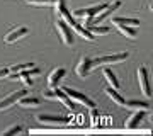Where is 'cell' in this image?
Wrapping results in <instances>:
<instances>
[{"instance_id": "6da1fadb", "label": "cell", "mask_w": 153, "mask_h": 136, "mask_svg": "<svg viewBox=\"0 0 153 136\" xmlns=\"http://www.w3.org/2000/svg\"><path fill=\"white\" fill-rule=\"evenodd\" d=\"M128 58V53H112V54H105V56H99L95 60H92V66L99 65H114V63H121Z\"/></svg>"}, {"instance_id": "7a4b0ae2", "label": "cell", "mask_w": 153, "mask_h": 136, "mask_svg": "<svg viewBox=\"0 0 153 136\" xmlns=\"http://www.w3.org/2000/svg\"><path fill=\"white\" fill-rule=\"evenodd\" d=\"M119 7H121V2H119V0H114L112 4H107V5H105L104 9H102V10L97 12V14H95V16L92 17V26H94V24H99V22H102V21L105 19V17L111 16L112 12H116L117 9H119Z\"/></svg>"}, {"instance_id": "3957f363", "label": "cell", "mask_w": 153, "mask_h": 136, "mask_svg": "<svg viewBox=\"0 0 153 136\" xmlns=\"http://www.w3.org/2000/svg\"><path fill=\"white\" fill-rule=\"evenodd\" d=\"M61 90H63L71 100H75V102H78V104H83V106H87V107H95V102H94L92 99H88L87 95H83V94L76 92V90H73V88H68V87L61 88Z\"/></svg>"}, {"instance_id": "277c9868", "label": "cell", "mask_w": 153, "mask_h": 136, "mask_svg": "<svg viewBox=\"0 0 153 136\" xmlns=\"http://www.w3.org/2000/svg\"><path fill=\"white\" fill-rule=\"evenodd\" d=\"M48 99H56V100H60V102H63L66 106V109H75V104H73V100H71L68 95H66L63 90H58L56 87H53V90H48V92L44 94Z\"/></svg>"}, {"instance_id": "5b68a950", "label": "cell", "mask_w": 153, "mask_h": 136, "mask_svg": "<svg viewBox=\"0 0 153 136\" xmlns=\"http://www.w3.org/2000/svg\"><path fill=\"white\" fill-rule=\"evenodd\" d=\"M56 31H58V34H60V38L63 39V43L68 44V46H71L73 44V36H71V29L68 27V24L63 21H58L56 22Z\"/></svg>"}, {"instance_id": "8992f818", "label": "cell", "mask_w": 153, "mask_h": 136, "mask_svg": "<svg viewBox=\"0 0 153 136\" xmlns=\"http://www.w3.org/2000/svg\"><path fill=\"white\" fill-rule=\"evenodd\" d=\"M24 95H27V90H19V92H12V94H9L7 97L0 99V111H4V109H7V107H10V106H14V104H16L21 97H24Z\"/></svg>"}, {"instance_id": "52a82bcc", "label": "cell", "mask_w": 153, "mask_h": 136, "mask_svg": "<svg viewBox=\"0 0 153 136\" xmlns=\"http://www.w3.org/2000/svg\"><path fill=\"white\" fill-rule=\"evenodd\" d=\"M107 5V4H95V5H90V7H85V9H76V10H73V16L76 17H94L97 12H100L104 7Z\"/></svg>"}, {"instance_id": "ba28073f", "label": "cell", "mask_w": 153, "mask_h": 136, "mask_svg": "<svg viewBox=\"0 0 153 136\" xmlns=\"http://www.w3.org/2000/svg\"><path fill=\"white\" fill-rule=\"evenodd\" d=\"M138 82H140V88H141L143 95L150 97L152 95V90H150V83H148V71L145 66H140L138 68Z\"/></svg>"}, {"instance_id": "9c48e42d", "label": "cell", "mask_w": 153, "mask_h": 136, "mask_svg": "<svg viewBox=\"0 0 153 136\" xmlns=\"http://www.w3.org/2000/svg\"><path fill=\"white\" fill-rule=\"evenodd\" d=\"M41 123H51V124H68L70 117H63V116H49V114H38L36 117Z\"/></svg>"}, {"instance_id": "30bf717a", "label": "cell", "mask_w": 153, "mask_h": 136, "mask_svg": "<svg viewBox=\"0 0 153 136\" xmlns=\"http://www.w3.org/2000/svg\"><path fill=\"white\" fill-rule=\"evenodd\" d=\"M143 117H145V109H136V112L124 123V128L126 129H134V128H138L140 123L143 121Z\"/></svg>"}, {"instance_id": "8fae6325", "label": "cell", "mask_w": 153, "mask_h": 136, "mask_svg": "<svg viewBox=\"0 0 153 136\" xmlns=\"http://www.w3.org/2000/svg\"><path fill=\"white\" fill-rule=\"evenodd\" d=\"M29 33V29L27 27H16V29H12L10 33H7L5 34V43H16L17 39H21L24 38V36H27Z\"/></svg>"}, {"instance_id": "7c38bea8", "label": "cell", "mask_w": 153, "mask_h": 136, "mask_svg": "<svg viewBox=\"0 0 153 136\" xmlns=\"http://www.w3.org/2000/svg\"><path fill=\"white\" fill-rule=\"evenodd\" d=\"M65 73H66L65 68H55V70L49 73V77H48V85H49L51 88H53V87H58V83L63 80Z\"/></svg>"}, {"instance_id": "4fadbf2b", "label": "cell", "mask_w": 153, "mask_h": 136, "mask_svg": "<svg viewBox=\"0 0 153 136\" xmlns=\"http://www.w3.org/2000/svg\"><path fill=\"white\" fill-rule=\"evenodd\" d=\"M92 68H94V66H92V60H90V58H82V60L78 61V65H76V73L85 78V77L90 73Z\"/></svg>"}, {"instance_id": "5bb4252c", "label": "cell", "mask_w": 153, "mask_h": 136, "mask_svg": "<svg viewBox=\"0 0 153 136\" xmlns=\"http://www.w3.org/2000/svg\"><path fill=\"white\" fill-rule=\"evenodd\" d=\"M71 26V29H73V31H75L76 34H78V36H82V38H85V39H88V41H92L94 39V36H92V33H90V31H88L87 27H83L82 24H78V22H71L70 24Z\"/></svg>"}, {"instance_id": "9a60e30c", "label": "cell", "mask_w": 153, "mask_h": 136, "mask_svg": "<svg viewBox=\"0 0 153 136\" xmlns=\"http://www.w3.org/2000/svg\"><path fill=\"white\" fill-rule=\"evenodd\" d=\"M112 26H140L138 19H131V17H114L112 19Z\"/></svg>"}, {"instance_id": "2e32d148", "label": "cell", "mask_w": 153, "mask_h": 136, "mask_svg": "<svg viewBox=\"0 0 153 136\" xmlns=\"http://www.w3.org/2000/svg\"><path fill=\"white\" fill-rule=\"evenodd\" d=\"M19 106L21 107H36V106H39V99L38 97H27V95H24V97H21L19 100Z\"/></svg>"}, {"instance_id": "e0dca14e", "label": "cell", "mask_w": 153, "mask_h": 136, "mask_svg": "<svg viewBox=\"0 0 153 136\" xmlns=\"http://www.w3.org/2000/svg\"><path fill=\"white\" fill-rule=\"evenodd\" d=\"M104 77H105V80L109 82V85L112 88L119 87V80H117V77L114 75V71L111 70V68H105V70H104Z\"/></svg>"}, {"instance_id": "ac0fdd59", "label": "cell", "mask_w": 153, "mask_h": 136, "mask_svg": "<svg viewBox=\"0 0 153 136\" xmlns=\"http://www.w3.org/2000/svg\"><path fill=\"white\" fill-rule=\"evenodd\" d=\"M87 29L90 31V33H92V36H105V34H109V27L97 26V24H94V26H88Z\"/></svg>"}, {"instance_id": "d6986e66", "label": "cell", "mask_w": 153, "mask_h": 136, "mask_svg": "<svg viewBox=\"0 0 153 136\" xmlns=\"http://www.w3.org/2000/svg\"><path fill=\"white\" fill-rule=\"evenodd\" d=\"M105 94H107V95H109V99H112V100H114L116 104H117V106H124V99L121 97L119 94L116 92V88H112V87H109V88H105Z\"/></svg>"}, {"instance_id": "ffe728a7", "label": "cell", "mask_w": 153, "mask_h": 136, "mask_svg": "<svg viewBox=\"0 0 153 136\" xmlns=\"http://www.w3.org/2000/svg\"><path fill=\"white\" fill-rule=\"evenodd\" d=\"M124 106L128 109H148L150 107V104L145 102V100H128V102H124Z\"/></svg>"}, {"instance_id": "44dd1931", "label": "cell", "mask_w": 153, "mask_h": 136, "mask_svg": "<svg viewBox=\"0 0 153 136\" xmlns=\"http://www.w3.org/2000/svg\"><path fill=\"white\" fill-rule=\"evenodd\" d=\"M117 29L124 34L126 38H129V39L136 38V27H133V26H117Z\"/></svg>"}, {"instance_id": "7402d4cb", "label": "cell", "mask_w": 153, "mask_h": 136, "mask_svg": "<svg viewBox=\"0 0 153 136\" xmlns=\"http://www.w3.org/2000/svg\"><path fill=\"white\" fill-rule=\"evenodd\" d=\"M33 63H22V65H14L10 66V73H17V71H22V70H27V68H33Z\"/></svg>"}, {"instance_id": "603a6c76", "label": "cell", "mask_w": 153, "mask_h": 136, "mask_svg": "<svg viewBox=\"0 0 153 136\" xmlns=\"http://www.w3.org/2000/svg\"><path fill=\"white\" fill-rule=\"evenodd\" d=\"M22 131V128L19 124H14V126H10V128H7V129H4L2 131V135H17V133H21Z\"/></svg>"}, {"instance_id": "cb8c5ba5", "label": "cell", "mask_w": 153, "mask_h": 136, "mask_svg": "<svg viewBox=\"0 0 153 136\" xmlns=\"http://www.w3.org/2000/svg\"><path fill=\"white\" fill-rule=\"evenodd\" d=\"M33 5H55L56 0H27Z\"/></svg>"}, {"instance_id": "d4e9b609", "label": "cell", "mask_w": 153, "mask_h": 136, "mask_svg": "<svg viewBox=\"0 0 153 136\" xmlns=\"http://www.w3.org/2000/svg\"><path fill=\"white\" fill-rule=\"evenodd\" d=\"M7 75H9V70L7 68H0V78H5Z\"/></svg>"}]
</instances>
